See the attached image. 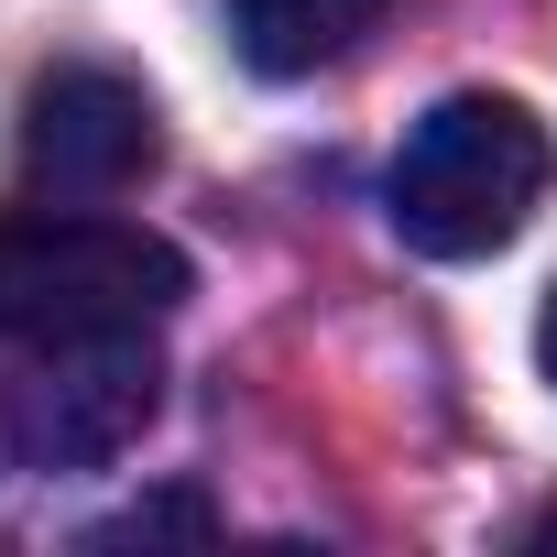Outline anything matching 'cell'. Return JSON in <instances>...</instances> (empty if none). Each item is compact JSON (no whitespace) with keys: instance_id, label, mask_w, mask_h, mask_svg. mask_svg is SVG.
<instances>
[{"instance_id":"cell-7","label":"cell","mask_w":557,"mask_h":557,"mask_svg":"<svg viewBox=\"0 0 557 557\" xmlns=\"http://www.w3.org/2000/svg\"><path fill=\"white\" fill-rule=\"evenodd\" d=\"M535 372L557 383V285H546V307H535Z\"/></svg>"},{"instance_id":"cell-6","label":"cell","mask_w":557,"mask_h":557,"mask_svg":"<svg viewBox=\"0 0 557 557\" xmlns=\"http://www.w3.org/2000/svg\"><path fill=\"white\" fill-rule=\"evenodd\" d=\"M219 513L197 503V492H153V503H132V513H110V524H88V546H153V535H208Z\"/></svg>"},{"instance_id":"cell-2","label":"cell","mask_w":557,"mask_h":557,"mask_svg":"<svg viewBox=\"0 0 557 557\" xmlns=\"http://www.w3.org/2000/svg\"><path fill=\"white\" fill-rule=\"evenodd\" d=\"M186 307V251L143 219L34 208L0 230V339L77 350V339H143Z\"/></svg>"},{"instance_id":"cell-3","label":"cell","mask_w":557,"mask_h":557,"mask_svg":"<svg viewBox=\"0 0 557 557\" xmlns=\"http://www.w3.org/2000/svg\"><path fill=\"white\" fill-rule=\"evenodd\" d=\"M153 405H164L153 329L143 339H77V350H34V372L0 405V437H12L23 470H99L153 426Z\"/></svg>"},{"instance_id":"cell-8","label":"cell","mask_w":557,"mask_h":557,"mask_svg":"<svg viewBox=\"0 0 557 557\" xmlns=\"http://www.w3.org/2000/svg\"><path fill=\"white\" fill-rule=\"evenodd\" d=\"M524 546H557V503H535V513H524Z\"/></svg>"},{"instance_id":"cell-5","label":"cell","mask_w":557,"mask_h":557,"mask_svg":"<svg viewBox=\"0 0 557 557\" xmlns=\"http://www.w3.org/2000/svg\"><path fill=\"white\" fill-rule=\"evenodd\" d=\"M394 0H230V55L251 77H318L361 34H383Z\"/></svg>"},{"instance_id":"cell-1","label":"cell","mask_w":557,"mask_h":557,"mask_svg":"<svg viewBox=\"0 0 557 557\" xmlns=\"http://www.w3.org/2000/svg\"><path fill=\"white\" fill-rule=\"evenodd\" d=\"M546 175H557L546 121L524 99H503V88H459L405 132V153L383 175V219L426 262H492L546 208Z\"/></svg>"},{"instance_id":"cell-4","label":"cell","mask_w":557,"mask_h":557,"mask_svg":"<svg viewBox=\"0 0 557 557\" xmlns=\"http://www.w3.org/2000/svg\"><path fill=\"white\" fill-rule=\"evenodd\" d=\"M153 153H164V121L121 66H55L23 99V175L45 197H121L153 175Z\"/></svg>"}]
</instances>
